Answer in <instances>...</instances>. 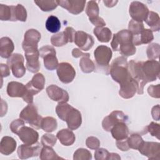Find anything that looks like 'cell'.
<instances>
[{
	"instance_id": "cell-51",
	"label": "cell",
	"mask_w": 160,
	"mask_h": 160,
	"mask_svg": "<svg viewBox=\"0 0 160 160\" xmlns=\"http://www.w3.org/2000/svg\"><path fill=\"white\" fill-rule=\"evenodd\" d=\"M1 78L4 77H8L10 74V68L7 64H1Z\"/></svg>"
},
{
	"instance_id": "cell-1",
	"label": "cell",
	"mask_w": 160,
	"mask_h": 160,
	"mask_svg": "<svg viewBox=\"0 0 160 160\" xmlns=\"http://www.w3.org/2000/svg\"><path fill=\"white\" fill-rule=\"evenodd\" d=\"M109 73L112 79L120 84L121 97L129 99L135 95L138 85L129 72L126 58L122 56L116 58L110 65Z\"/></svg>"
},
{
	"instance_id": "cell-36",
	"label": "cell",
	"mask_w": 160,
	"mask_h": 160,
	"mask_svg": "<svg viewBox=\"0 0 160 160\" xmlns=\"http://www.w3.org/2000/svg\"><path fill=\"white\" fill-rule=\"evenodd\" d=\"M68 39L64 31L52 35L51 38V44L56 47L64 46L68 42Z\"/></svg>"
},
{
	"instance_id": "cell-53",
	"label": "cell",
	"mask_w": 160,
	"mask_h": 160,
	"mask_svg": "<svg viewBox=\"0 0 160 160\" xmlns=\"http://www.w3.org/2000/svg\"><path fill=\"white\" fill-rule=\"evenodd\" d=\"M72 55L75 58H78L83 56H90V54L89 53H84L80 51V49L78 48H74L72 51Z\"/></svg>"
},
{
	"instance_id": "cell-25",
	"label": "cell",
	"mask_w": 160,
	"mask_h": 160,
	"mask_svg": "<svg viewBox=\"0 0 160 160\" xmlns=\"http://www.w3.org/2000/svg\"><path fill=\"white\" fill-rule=\"evenodd\" d=\"M57 138L59 142L64 146H69L74 144L76 140L74 134L69 129H62L58 132Z\"/></svg>"
},
{
	"instance_id": "cell-10",
	"label": "cell",
	"mask_w": 160,
	"mask_h": 160,
	"mask_svg": "<svg viewBox=\"0 0 160 160\" xmlns=\"http://www.w3.org/2000/svg\"><path fill=\"white\" fill-rule=\"evenodd\" d=\"M139 152L149 159H160V144L157 142L143 141L138 148Z\"/></svg>"
},
{
	"instance_id": "cell-20",
	"label": "cell",
	"mask_w": 160,
	"mask_h": 160,
	"mask_svg": "<svg viewBox=\"0 0 160 160\" xmlns=\"http://www.w3.org/2000/svg\"><path fill=\"white\" fill-rule=\"evenodd\" d=\"M41 148L40 146L37 145L32 146V145L21 144L18 148V155L19 159H26L31 157L38 156L39 155Z\"/></svg>"
},
{
	"instance_id": "cell-38",
	"label": "cell",
	"mask_w": 160,
	"mask_h": 160,
	"mask_svg": "<svg viewBox=\"0 0 160 160\" xmlns=\"http://www.w3.org/2000/svg\"><path fill=\"white\" fill-rule=\"evenodd\" d=\"M143 141L142 137L138 134H132L129 137L127 138V142L129 148L133 149H138Z\"/></svg>"
},
{
	"instance_id": "cell-4",
	"label": "cell",
	"mask_w": 160,
	"mask_h": 160,
	"mask_svg": "<svg viewBox=\"0 0 160 160\" xmlns=\"http://www.w3.org/2000/svg\"><path fill=\"white\" fill-rule=\"evenodd\" d=\"M96 64L101 70H105V74L109 73V62L112 58V52L110 48L101 45L96 48L94 51Z\"/></svg>"
},
{
	"instance_id": "cell-54",
	"label": "cell",
	"mask_w": 160,
	"mask_h": 160,
	"mask_svg": "<svg viewBox=\"0 0 160 160\" xmlns=\"http://www.w3.org/2000/svg\"><path fill=\"white\" fill-rule=\"evenodd\" d=\"M118 1H103V2L104 3L105 6L108 7V8H112L114 6H116V4L118 3Z\"/></svg>"
},
{
	"instance_id": "cell-26",
	"label": "cell",
	"mask_w": 160,
	"mask_h": 160,
	"mask_svg": "<svg viewBox=\"0 0 160 160\" xmlns=\"http://www.w3.org/2000/svg\"><path fill=\"white\" fill-rule=\"evenodd\" d=\"M154 39L152 31L149 29H144L139 34L132 36V42L134 46L150 43Z\"/></svg>"
},
{
	"instance_id": "cell-14",
	"label": "cell",
	"mask_w": 160,
	"mask_h": 160,
	"mask_svg": "<svg viewBox=\"0 0 160 160\" xmlns=\"http://www.w3.org/2000/svg\"><path fill=\"white\" fill-rule=\"evenodd\" d=\"M20 140L25 144L32 145L38 142L39 138L38 132L34 129L22 126L17 133Z\"/></svg>"
},
{
	"instance_id": "cell-18",
	"label": "cell",
	"mask_w": 160,
	"mask_h": 160,
	"mask_svg": "<svg viewBox=\"0 0 160 160\" xmlns=\"http://www.w3.org/2000/svg\"><path fill=\"white\" fill-rule=\"evenodd\" d=\"M64 121H66L68 129L76 130L78 129L82 123L81 112L72 106L66 113Z\"/></svg>"
},
{
	"instance_id": "cell-34",
	"label": "cell",
	"mask_w": 160,
	"mask_h": 160,
	"mask_svg": "<svg viewBox=\"0 0 160 160\" xmlns=\"http://www.w3.org/2000/svg\"><path fill=\"white\" fill-rule=\"evenodd\" d=\"M28 82L34 89H36L39 92L44 88L45 78L42 74L37 73L35 75H34L32 79Z\"/></svg>"
},
{
	"instance_id": "cell-7",
	"label": "cell",
	"mask_w": 160,
	"mask_h": 160,
	"mask_svg": "<svg viewBox=\"0 0 160 160\" xmlns=\"http://www.w3.org/2000/svg\"><path fill=\"white\" fill-rule=\"evenodd\" d=\"M24 58L19 53L12 54L7 60V65L12 70L13 76L17 78H22L26 73V68L24 65Z\"/></svg>"
},
{
	"instance_id": "cell-35",
	"label": "cell",
	"mask_w": 160,
	"mask_h": 160,
	"mask_svg": "<svg viewBox=\"0 0 160 160\" xmlns=\"http://www.w3.org/2000/svg\"><path fill=\"white\" fill-rule=\"evenodd\" d=\"M90 56H83L79 61V67L84 73H90L95 70V64L89 58Z\"/></svg>"
},
{
	"instance_id": "cell-37",
	"label": "cell",
	"mask_w": 160,
	"mask_h": 160,
	"mask_svg": "<svg viewBox=\"0 0 160 160\" xmlns=\"http://www.w3.org/2000/svg\"><path fill=\"white\" fill-rule=\"evenodd\" d=\"M12 19V7L0 4V19L1 21H11Z\"/></svg>"
},
{
	"instance_id": "cell-55",
	"label": "cell",
	"mask_w": 160,
	"mask_h": 160,
	"mask_svg": "<svg viewBox=\"0 0 160 160\" xmlns=\"http://www.w3.org/2000/svg\"><path fill=\"white\" fill-rule=\"evenodd\" d=\"M114 159L119 160V159H121V157L117 153H113V152L110 153L109 157V160H114Z\"/></svg>"
},
{
	"instance_id": "cell-41",
	"label": "cell",
	"mask_w": 160,
	"mask_h": 160,
	"mask_svg": "<svg viewBox=\"0 0 160 160\" xmlns=\"http://www.w3.org/2000/svg\"><path fill=\"white\" fill-rule=\"evenodd\" d=\"M92 155L89 151L84 148H79L74 153V160H91Z\"/></svg>"
},
{
	"instance_id": "cell-32",
	"label": "cell",
	"mask_w": 160,
	"mask_h": 160,
	"mask_svg": "<svg viewBox=\"0 0 160 160\" xmlns=\"http://www.w3.org/2000/svg\"><path fill=\"white\" fill-rule=\"evenodd\" d=\"M39 158L41 160H54L62 159L58 156L52 147L49 146H43V148H41L39 154Z\"/></svg>"
},
{
	"instance_id": "cell-27",
	"label": "cell",
	"mask_w": 160,
	"mask_h": 160,
	"mask_svg": "<svg viewBox=\"0 0 160 160\" xmlns=\"http://www.w3.org/2000/svg\"><path fill=\"white\" fill-rule=\"evenodd\" d=\"M93 32L98 41L101 42H109L112 37L111 31L108 28L104 26L96 27L93 30Z\"/></svg>"
},
{
	"instance_id": "cell-49",
	"label": "cell",
	"mask_w": 160,
	"mask_h": 160,
	"mask_svg": "<svg viewBox=\"0 0 160 160\" xmlns=\"http://www.w3.org/2000/svg\"><path fill=\"white\" fill-rule=\"evenodd\" d=\"M64 32L66 34L69 42H74L76 31L72 27H67L64 30Z\"/></svg>"
},
{
	"instance_id": "cell-8",
	"label": "cell",
	"mask_w": 160,
	"mask_h": 160,
	"mask_svg": "<svg viewBox=\"0 0 160 160\" xmlns=\"http://www.w3.org/2000/svg\"><path fill=\"white\" fill-rule=\"evenodd\" d=\"M24 51L26 59V65L28 70L32 73L38 72L40 69L39 49L38 48H27L24 49Z\"/></svg>"
},
{
	"instance_id": "cell-16",
	"label": "cell",
	"mask_w": 160,
	"mask_h": 160,
	"mask_svg": "<svg viewBox=\"0 0 160 160\" xmlns=\"http://www.w3.org/2000/svg\"><path fill=\"white\" fill-rule=\"evenodd\" d=\"M58 4L72 14H79L84 9L86 0H58Z\"/></svg>"
},
{
	"instance_id": "cell-12",
	"label": "cell",
	"mask_w": 160,
	"mask_h": 160,
	"mask_svg": "<svg viewBox=\"0 0 160 160\" xmlns=\"http://www.w3.org/2000/svg\"><path fill=\"white\" fill-rule=\"evenodd\" d=\"M86 13L88 15L90 22L96 27L104 26L106 25L104 19L99 16V8L96 1H89L88 2L86 8Z\"/></svg>"
},
{
	"instance_id": "cell-29",
	"label": "cell",
	"mask_w": 160,
	"mask_h": 160,
	"mask_svg": "<svg viewBox=\"0 0 160 160\" xmlns=\"http://www.w3.org/2000/svg\"><path fill=\"white\" fill-rule=\"evenodd\" d=\"M12 7V21H19L25 22L27 19V12L25 8L20 4Z\"/></svg>"
},
{
	"instance_id": "cell-45",
	"label": "cell",
	"mask_w": 160,
	"mask_h": 160,
	"mask_svg": "<svg viewBox=\"0 0 160 160\" xmlns=\"http://www.w3.org/2000/svg\"><path fill=\"white\" fill-rule=\"evenodd\" d=\"M110 152L104 148H98L94 152V159L96 160H109Z\"/></svg>"
},
{
	"instance_id": "cell-2",
	"label": "cell",
	"mask_w": 160,
	"mask_h": 160,
	"mask_svg": "<svg viewBox=\"0 0 160 160\" xmlns=\"http://www.w3.org/2000/svg\"><path fill=\"white\" fill-rule=\"evenodd\" d=\"M128 69L132 78L138 85V94H142L144 86L156 81L159 76V63L156 60L136 62L131 60L128 63Z\"/></svg>"
},
{
	"instance_id": "cell-42",
	"label": "cell",
	"mask_w": 160,
	"mask_h": 160,
	"mask_svg": "<svg viewBox=\"0 0 160 160\" xmlns=\"http://www.w3.org/2000/svg\"><path fill=\"white\" fill-rule=\"evenodd\" d=\"M128 29L129 31L132 33V36H136L142 31L144 29V28L142 22H136L132 19L129 22Z\"/></svg>"
},
{
	"instance_id": "cell-39",
	"label": "cell",
	"mask_w": 160,
	"mask_h": 160,
	"mask_svg": "<svg viewBox=\"0 0 160 160\" xmlns=\"http://www.w3.org/2000/svg\"><path fill=\"white\" fill-rule=\"evenodd\" d=\"M159 44L158 43H152L149 44L146 49L148 58L149 60H155L159 56Z\"/></svg>"
},
{
	"instance_id": "cell-52",
	"label": "cell",
	"mask_w": 160,
	"mask_h": 160,
	"mask_svg": "<svg viewBox=\"0 0 160 160\" xmlns=\"http://www.w3.org/2000/svg\"><path fill=\"white\" fill-rule=\"evenodd\" d=\"M151 114L152 118L156 121H159V105L157 104L151 109Z\"/></svg>"
},
{
	"instance_id": "cell-47",
	"label": "cell",
	"mask_w": 160,
	"mask_h": 160,
	"mask_svg": "<svg viewBox=\"0 0 160 160\" xmlns=\"http://www.w3.org/2000/svg\"><path fill=\"white\" fill-rule=\"evenodd\" d=\"M22 126H24V121L21 119H17L11 122L9 128L13 133L17 134L18 131Z\"/></svg>"
},
{
	"instance_id": "cell-50",
	"label": "cell",
	"mask_w": 160,
	"mask_h": 160,
	"mask_svg": "<svg viewBox=\"0 0 160 160\" xmlns=\"http://www.w3.org/2000/svg\"><path fill=\"white\" fill-rule=\"evenodd\" d=\"M116 146L119 149L121 150L122 151H128L129 148L127 142V138L122 140L116 141Z\"/></svg>"
},
{
	"instance_id": "cell-5",
	"label": "cell",
	"mask_w": 160,
	"mask_h": 160,
	"mask_svg": "<svg viewBox=\"0 0 160 160\" xmlns=\"http://www.w3.org/2000/svg\"><path fill=\"white\" fill-rule=\"evenodd\" d=\"M19 118L36 129L41 128L42 118L38 114V109L33 104H29L21 111Z\"/></svg>"
},
{
	"instance_id": "cell-28",
	"label": "cell",
	"mask_w": 160,
	"mask_h": 160,
	"mask_svg": "<svg viewBox=\"0 0 160 160\" xmlns=\"http://www.w3.org/2000/svg\"><path fill=\"white\" fill-rule=\"evenodd\" d=\"M159 20L160 18L158 13L153 11H149L144 21L150 27L152 31H159L160 29Z\"/></svg>"
},
{
	"instance_id": "cell-31",
	"label": "cell",
	"mask_w": 160,
	"mask_h": 160,
	"mask_svg": "<svg viewBox=\"0 0 160 160\" xmlns=\"http://www.w3.org/2000/svg\"><path fill=\"white\" fill-rule=\"evenodd\" d=\"M46 28L49 32L52 33L58 32L61 29L60 21L55 16H49L46 22Z\"/></svg>"
},
{
	"instance_id": "cell-15",
	"label": "cell",
	"mask_w": 160,
	"mask_h": 160,
	"mask_svg": "<svg viewBox=\"0 0 160 160\" xmlns=\"http://www.w3.org/2000/svg\"><path fill=\"white\" fill-rule=\"evenodd\" d=\"M74 42L81 50L84 51H89L94 44L92 36L82 31H76Z\"/></svg>"
},
{
	"instance_id": "cell-30",
	"label": "cell",
	"mask_w": 160,
	"mask_h": 160,
	"mask_svg": "<svg viewBox=\"0 0 160 160\" xmlns=\"http://www.w3.org/2000/svg\"><path fill=\"white\" fill-rule=\"evenodd\" d=\"M58 122L55 118L48 116L42 118L41 128L45 132H51L57 129Z\"/></svg>"
},
{
	"instance_id": "cell-21",
	"label": "cell",
	"mask_w": 160,
	"mask_h": 160,
	"mask_svg": "<svg viewBox=\"0 0 160 160\" xmlns=\"http://www.w3.org/2000/svg\"><path fill=\"white\" fill-rule=\"evenodd\" d=\"M111 135L116 141L126 139L129 135V129L126 122H119L113 126L110 131Z\"/></svg>"
},
{
	"instance_id": "cell-11",
	"label": "cell",
	"mask_w": 160,
	"mask_h": 160,
	"mask_svg": "<svg viewBox=\"0 0 160 160\" xmlns=\"http://www.w3.org/2000/svg\"><path fill=\"white\" fill-rule=\"evenodd\" d=\"M56 72L59 80L64 84L71 82L76 76L74 68L71 64L66 62L59 64Z\"/></svg>"
},
{
	"instance_id": "cell-46",
	"label": "cell",
	"mask_w": 160,
	"mask_h": 160,
	"mask_svg": "<svg viewBox=\"0 0 160 160\" xmlns=\"http://www.w3.org/2000/svg\"><path fill=\"white\" fill-rule=\"evenodd\" d=\"M86 145L88 148L91 149L96 150L99 148L100 141L96 137L89 136L86 140Z\"/></svg>"
},
{
	"instance_id": "cell-22",
	"label": "cell",
	"mask_w": 160,
	"mask_h": 160,
	"mask_svg": "<svg viewBox=\"0 0 160 160\" xmlns=\"http://www.w3.org/2000/svg\"><path fill=\"white\" fill-rule=\"evenodd\" d=\"M26 92V86L17 81H11L8 84L7 93L12 98H22Z\"/></svg>"
},
{
	"instance_id": "cell-48",
	"label": "cell",
	"mask_w": 160,
	"mask_h": 160,
	"mask_svg": "<svg viewBox=\"0 0 160 160\" xmlns=\"http://www.w3.org/2000/svg\"><path fill=\"white\" fill-rule=\"evenodd\" d=\"M159 84L154 86V85H151L148 88V92L152 98H159L160 97V87Z\"/></svg>"
},
{
	"instance_id": "cell-44",
	"label": "cell",
	"mask_w": 160,
	"mask_h": 160,
	"mask_svg": "<svg viewBox=\"0 0 160 160\" xmlns=\"http://www.w3.org/2000/svg\"><path fill=\"white\" fill-rule=\"evenodd\" d=\"M146 131L150 133L152 136L156 137L158 139H159L160 135V126L158 123H155L154 122H151L147 127H146Z\"/></svg>"
},
{
	"instance_id": "cell-40",
	"label": "cell",
	"mask_w": 160,
	"mask_h": 160,
	"mask_svg": "<svg viewBox=\"0 0 160 160\" xmlns=\"http://www.w3.org/2000/svg\"><path fill=\"white\" fill-rule=\"evenodd\" d=\"M72 106L67 102H58L56 108V112L59 119L64 121L65 116Z\"/></svg>"
},
{
	"instance_id": "cell-13",
	"label": "cell",
	"mask_w": 160,
	"mask_h": 160,
	"mask_svg": "<svg viewBox=\"0 0 160 160\" xmlns=\"http://www.w3.org/2000/svg\"><path fill=\"white\" fill-rule=\"evenodd\" d=\"M128 119V116L123 112L114 111L104 118L102 122V126L105 131L110 132L112 127L116 124L119 122H126Z\"/></svg>"
},
{
	"instance_id": "cell-33",
	"label": "cell",
	"mask_w": 160,
	"mask_h": 160,
	"mask_svg": "<svg viewBox=\"0 0 160 160\" xmlns=\"http://www.w3.org/2000/svg\"><path fill=\"white\" fill-rule=\"evenodd\" d=\"M34 2L44 12L51 11L55 9L58 6L57 1L54 0H35Z\"/></svg>"
},
{
	"instance_id": "cell-3",
	"label": "cell",
	"mask_w": 160,
	"mask_h": 160,
	"mask_svg": "<svg viewBox=\"0 0 160 160\" xmlns=\"http://www.w3.org/2000/svg\"><path fill=\"white\" fill-rule=\"evenodd\" d=\"M111 46L113 51H119L124 57L132 56L136 52L132 42V34L126 29L121 30L113 35Z\"/></svg>"
},
{
	"instance_id": "cell-6",
	"label": "cell",
	"mask_w": 160,
	"mask_h": 160,
	"mask_svg": "<svg viewBox=\"0 0 160 160\" xmlns=\"http://www.w3.org/2000/svg\"><path fill=\"white\" fill-rule=\"evenodd\" d=\"M39 56L44 61V65L46 69L49 71L54 70L58 66V60L56 56V50L51 46H44L39 49Z\"/></svg>"
},
{
	"instance_id": "cell-23",
	"label": "cell",
	"mask_w": 160,
	"mask_h": 160,
	"mask_svg": "<svg viewBox=\"0 0 160 160\" xmlns=\"http://www.w3.org/2000/svg\"><path fill=\"white\" fill-rule=\"evenodd\" d=\"M17 142L11 136H4L0 142V152L2 154L8 156L12 154L16 149Z\"/></svg>"
},
{
	"instance_id": "cell-9",
	"label": "cell",
	"mask_w": 160,
	"mask_h": 160,
	"mask_svg": "<svg viewBox=\"0 0 160 160\" xmlns=\"http://www.w3.org/2000/svg\"><path fill=\"white\" fill-rule=\"evenodd\" d=\"M149 11L148 7L139 1H132L129 8V12L132 20L142 22L145 21Z\"/></svg>"
},
{
	"instance_id": "cell-17",
	"label": "cell",
	"mask_w": 160,
	"mask_h": 160,
	"mask_svg": "<svg viewBox=\"0 0 160 160\" xmlns=\"http://www.w3.org/2000/svg\"><path fill=\"white\" fill-rule=\"evenodd\" d=\"M46 92L51 99L58 102H67L69 99L68 92L66 91L54 84L48 86Z\"/></svg>"
},
{
	"instance_id": "cell-19",
	"label": "cell",
	"mask_w": 160,
	"mask_h": 160,
	"mask_svg": "<svg viewBox=\"0 0 160 160\" xmlns=\"http://www.w3.org/2000/svg\"><path fill=\"white\" fill-rule=\"evenodd\" d=\"M41 38V33L36 29H28L24 34V41L22 43V49L38 48V44Z\"/></svg>"
},
{
	"instance_id": "cell-43",
	"label": "cell",
	"mask_w": 160,
	"mask_h": 160,
	"mask_svg": "<svg viewBox=\"0 0 160 160\" xmlns=\"http://www.w3.org/2000/svg\"><path fill=\"white\" fill-rule=\"evenodd\" d=\"M57 141V137L51 134H45L41 137V144L43 146L53 147Z\"/></svg>"
},
{
	"instance_id": "cell-24",
	"label": "cell",
	"mask_w": 160,
	"mask_h": 160,
	"mask_svg": "<svg viewBox=\"0 0 160 160\" xmlns=\"http://www.w3.org/2000/svg\"><path fill=\"white\" fill-rule=\"evenodd\" d=\"M14 49L12 41L8 37H2L0 39V56L2 58H9Z\"/></svg>"
}]
</instances>
